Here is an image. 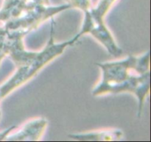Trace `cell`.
Listing matches in <instances>:
<instances>
[{"mask_svg": "<svg viewBox=\"0 0 151 142\" xmlns=\"http://www.w3.org/2000/svg\"><path fill=\"white\" fill-rule=\"evenodd\" d=\"M102 72L100 83L93 96L129 92L138 100V118L142 113L145 100L150 93V53L129 55L122 60L96 63Z\"/></svg>", "mask_w": 151, "mask_h": 142, "instance_id": "obj_1", "label": "cell"}, {"mask_svg": "<svg viewBox=\"0 0 151 142\" xmlns=\"http://www.w3.org/2000/svg\"><path fill=\"white\" fill-rule=\"evenodd\" d=\"M54 21L52 20L50 31V37L47 45L41 51L37 52L32 61L24 66H19L17 72L0 89V97H4L15 88L29 80L35 76L37 72L46 64L55 58L63 52L65 49L69 46L73 45L78 42L79 37L75 35L69 41L62 43H55L54 41Z\"/></svg>", "mask_w": 151, "mask_h": 142, "instance_id": "obj_2", "label": "cell"}, {"mask_svg": "<svg viewBox=\"0 0 151 142\" xmlns=\"http://www.w3.org/2000/svg\"><path fill=\"white\" fill-rule=\"evenodd\" d=\"M47 120L44 118L33 119L25 124L22 129L13 134L6 140L10 141H38L45 131L47 126Z\"/></svg>", "mask_w": 151, "mask_h": 142, "instance_id": "obj_3", "label": "cell"}, {"mask_svg": "<svg viewBox=\"0 0 151 142\" xmlns=\"http://www.w3.org/2000/svg\"><path fill=\"white\" fill-rule=\"evenodd\" d=\"M68 137L71 139L80 141H114L123 139L124 134L121 130L111 129L83 133L69 134Z\"/></svg>", "mask_w": 151, "mask_h": 142, "instance_id": "obj_4", "label": "cell"}]
</instances>
